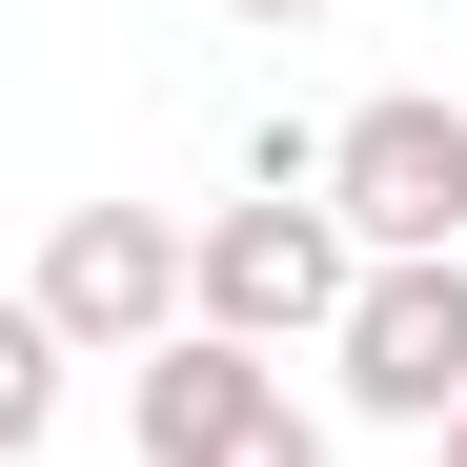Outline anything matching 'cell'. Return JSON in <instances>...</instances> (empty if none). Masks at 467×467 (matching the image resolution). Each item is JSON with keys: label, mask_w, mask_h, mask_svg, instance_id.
<instances>
[{"label": "cell", "mask_w": 467, "mask_h": 467, "mask_svg": "<svg viewBox=\"0 0 467 467\" xmlns=\"http://www.w3.org/2000/svg\"><path fill=\"white\" fill-rule=\"evenodd\" d=\"M223 21H244V41H305V21H326V0H223Z\"/></svg>", "instance_id": "8"}, {"label": "cell", "mask_w": 467, "mask_h": 467, "mask_svg": "<svg viewBox=\"0 0 467 467\" xmlns=\"http://www.w3.org/2000/svg\"><path fill=\"white\" fill-rule=\"evenodd\" d=\"M265 386H285L265 346H203V326H163V346H142V366H122V427H142V467H183L203 427H244V407H265Z\"/></svg>", "instance_id": "5"}, {"label": "cell", "mask_w": 467, "mask_h": 467, "mask_svg": "<svg viewBox=\"0 0 467 467\" xmlns=\"http://www.w3.org/2000/svg\"><path fill=\"white\" fill-rule=\"evenodd\" d=\"M183 467H326V407H305V386H265V407H244V427H203Z\"/></svg>", "instance_id": "7"}, {"label": "cell", "mask_w": 467, "mask_h": 467, "mask_svg": "<svg viewBox=\"0 0 467 467\" xmlns=\"http://www.w3.org/2000/svg\"><path fill=\"white\" fill-rule=\"evenodd\" d=\"M346 223V265H447L467 244V102L447 82H386V102H346L326 122V183H305Z\"/></svg>", "instance_id": "1"}, {"label": "cell", "mask_w": 467, "mask_h": 467, "mask_svg": "<svg viewBox=\"0 0 467 467\" xmlns=\"http://www.w3.org/2000/svg\"><path fill=\"white\" fill-rule=\"evenodd\" d=\"M61 386H82V366H61V326H41L21 285H0V467H21V447L61 427Z\"/></svg>", "instance_id": "6"}, {"label": "cell", "mask_w": 467, "mask_h": 467, "mask_svg": "<svg viewBox=\"0 0 467 467\" xmlns=\"http://www.w3.org/2000/svg\"><path fill=\"white\" fill-rule=\"evenodd\" d=\"M427 467H467V407H447V427H427Z\"/></svg>", "instance_id": "9"}, {"label": "cell", "mask_w": 467, "mask_h": 467, "mask_svg": "<svg viewBox=\"0 0 467 467\" xmlns=\"http://www.w3.org/2000/svg\"><path fill=\"white\" fill-rule=\"evenodd\" d=\"M326 305H346V223L305 203V183H244V203H203L183 223V326L203 346H326Z\"/></svg>", "instance_id": "2"}, {"label": "cell", "mask_w": 467, "mask_h": 467, "mask_svg": "<svg viewBox=\"0 0 467 467\" xmlns=\"http://www.w3.org/2000/svg\"><path fill=\"white\" fill-rule=\"evenodd\" d=\"M326 407L346 427H447L467 407V244L447 265H346V305H326Z\"/></svg>", "instance_id": "3"}, {"label": "cell", "mask_w": 467, "mask_h": 467, "mask_svg": "<svg viewBox=\"0 0 467 467\" xmlns=\"http://www.w3.org/2000/svg\"><path fill=\"white\" fill-rule=\"evenodd\" d=\"M21 305L61 326V366H142V346L183 326V223L163 203H61L41 265H21Z\"/></svg>", "instance_id": "4"}]
</instances>
